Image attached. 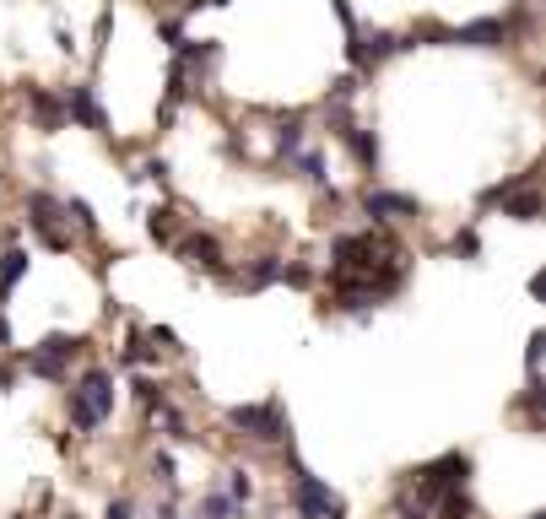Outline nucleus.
<instances>
[{
  "mask_svg": "<svg viewBox=\"0 0 546 519\" xmlns=\"http://www.w3.org/2000/svg\"><path fill=\"white\" fill-rule=\"evenodd\" d=\"M60 103H65V125H82V130H92V136H103V130H109V119H103V103H98V87H92V82L65 87Z\"/></svg>",
  "mask_w": 546,
  "mask_h": 519,
  "instance_id": "1a4fd4ad",
  "label": "nucleus"
},
{
  "mask_svg": "<svg viewBox=\"0 0 546 519\" xmlns=\"http://www.w3.org/2000/svg\"><path fill=\"white\" fill-rule=\"evenodd\" d=\"M514 38V17H476L465 28H444L438 44H465V49H503Z\"/></svg>",
  "mask_w": 546,
  "mask_h": 519,
  "instance_id": "6e6552de",
  "label": "nucleus"
},
{
  "mask_svg": "<svg viewBox=\"0 0 546 519\" xmlns=\"http://www.w3.org/2000/svg\"><path fill=\"white\" fill-rule=\"evenodd\" d=\"M28 271H33V255H28V249H17V244H6V255H0V303L28 282Z\"/></svg>",
  "mask_w": 546,
  "mask_h": 519,
  "instance_id": "9b49d317",
  "label": "nucleus"
},
{
  "mask_svg": "<svg viewBox=\"0 0 546 519\" xmlns=\"http://www.w3.org/2000/svg\"><path fill=\"white\" fill-rule=\"evenodd\" d=\"M136 395H141L146 406H157V401H168V384H163V379H146V374H141V379H136Z\"/></svg>",
  "mask_w": 546,
  "mask_h": 519,
  "instance_id": "bb28decb",
  "label": "nucleus"
},
{
  "mask_svg": "<svg viewBox=\"0 0 546 519\" xmlns=\"http://www.w3.org/2000/svg\"><path fill=\"white\" fill-rule=\"evenodd\" d=\"M357 206L368 211V222H374V228H384V222H411V217H422V201H417V195L384 190V184H368V190L357 195Z\"/></svg>",
  "mask_w": 546,
  "mask_h": 519,
  "instance_id": "0eeeda50",
  "label": "nucleus"
},
{
  "mask_svg": "<svg viewBox=\"0 0 546 519\" xmlns=\"http://www.w3.org/2000/svg\"><path fill=\"white\" fill-rule=\"evenodd\" d=\"M449 255H455V260H476V255H482V238H476V228H460L455 244H449Z\"/></svg>",
  "mask_w": 546,
  "mask_h": 519,
  "instance_id": "b1692460",
  "label": "nucleus"
},
{
  "mask_svg": "<svg viewBox=\"0 0 546 519\" xmlns=\"http://www.w3.org/2000/svg\"><path fill=\"white\" fill-rule=\"evenodd\" d=\"M146 233H152L157 238V244H163V249H173V238H179L184 233V217H179V206H152V217H146Z\"/></svg>",
  "mask_w": 546,
  "mask_h": 519,
  "instance_id": "dca6fc26",
  "label": "nucleus"
},
{
  "mask_svg": "<svg viewBox=\"0 0 546 519\" xmlns=\"http://www.w3.org/2000/svg\"><path fill=\"white\" fill-rule=\"evenodd\" d=\"M395 519H433V509H422V503H395Z\"/></svg>",
  "mask_w": 546,
  "mask_h": 519,
  "instance_id": "c85d7f7f",
  "label": "nucleus"
},
{
  "mask_svg": "<svg viewBox=\"0 0 546 519\" xmlns=\"http://www.w3.org/2000/svg\"><path fill=\"white\" fill-rule=\"evenodd\" d=\"M146 411H152V428L157 433H163V438H173V444H190V422H184V411L179 406H173V401H157V406H146Z\"/></svg>",
  "mask_w": 546,
  "mask_h": 519,
  "instance_id": "4468645a",
  "label": "nucleus"
},
{
  "mask_svg": "<svg viewBox=\"0 0 546 519\" xmlns=\"http://www.w3.org/2000/svg\"><path fill=\"white\" fill-rule=\"evenodd\" d=\"M152 476H157L168 492H179V460H173L168 449H157V455H152Z\"/></svg>",
  "mask_w": 546,
  "mask_h": 519,
  "instance_id": "5701e85b",
  "label": "nucleus"
},
{
  "mask_svg": "<svg viewBox=\"0 0 546 519\" xmlns=\"http://www.w3.org/2000/svg\"><path fill=\"white\" fill-rule=\"evenodd\" d=\"M271 141H276V163H292V152H303V146H309V119H303V114L282 119Z\"/></svg>",
  "mask_w": 546,
  "mask_h": 519,
  "instance_id": "ddd939ff",
  "label": "nucleus"
},
{
  "mask_svg": "<svg viewBox=\"0 0 546 519\" xmlns=\"http://www.w3.org/2000/svg\"><path fill=\"white\" fill-rule=\"evenodd\" d=\"M60 217L76 222L82 233H98V217H92V206L82 201V195H60Z\"/></svg>",
  "mask_w": 546,
  "mask_h": 519,
  "instance_id": "6ab92c4d",
  "label": "nucleus"
},
{
  "mask_svg": "<svg viewBox=\"0 0 546 519\" xmlns=\"http://www.w3.org/2000/svg\"><path fill=\"white\" fill-rule=\"evenodd\" d=\"M152 357H157V346H146V330H130L125 352H119V368H146Z\"/></svg>",
  "mask_w": 546,
  "mask_h": 519,
  "instance_id": "a211bd4d",
  "label": "nucleus"
},
{
  "mask_svg": "<svg viewBox=\"0 0 546 519\" xmlns=\"http://www.w3.org/2000/svg\"><path fill=\"white\" fill-rule=\"evenodd\" d=\"M114 395H119L114 368H87V374L71 384V401H65V417H71V428H76V433H98L103 422L114 417Z\"/></svg>",
  "mask_w": 546,
  "mask_h": 519,
  "instance_id": "f257e3e1",
  "label": "nucleus"
},
{
  "mask_svg": "<svg viewBox=\"0 0 546 519\" xmlns=\"http://www.w3.org/2000/svg\"><path fill=\"white\" fill-rule=\"evenodd\" d=\"M438 519H476V503H471V482H455V487H444L438 492Z\"/></svg>",
  "mask_w": 546,
  "mask_h": 519,
  "instance_id": "2eb2a0df",
  "label": "nucleus"
},
{
  "mask_svg": "<svg viewBox=\"0 0 546 519\" xmlns=\"http://www.w3.org/2000/svg\"><path fill=\"white\" fill-rule=\"evenodd\" d=\"M357 92H363V76H336V82H330V92H325V109H346Z\"/></svg>",
  "mask_w": 546,
  "mask_h": 519,
  "instance_id": "4be33fe9",
  "label": "nucleus"
},
{
  "mask_svg": "<svg viewBox=\"0 0 546 519\" xmlns=\"http://www.w3.org/2000/svg\"><path fill=\"white\" fill-rule=\"evenodd\" d=\"M536 519H541V514H536Z\"/></svg>",
  "mask_w": 546,
  "mask_h": 519,
  "instance_id": "473e14b6",
  "label": "nucleus"
},
{
  "mask_svg": "<svg viewBox=\"0 0 546 519\" xmlns=\"http://www.w3.org/2000/svg\"><path fill=\"white\" fill-rule=\"evenodd\" d=\"M541 346H546V336L536 330V336H530V352H525V368H530V379H541Z\"/></svg>",
  "mask_w": 546,
  "mask_h": 519,
  "instance_id": "cd10ccee",
  "label": "nucleus"
},
{
  "mask_svg": "<svg viewBox=\"0 0 546 519\" xmlns=\"http://www.w3.org/2000/svg\"><path fill=\"white\" fill-rule=\"evenodd\" d=\"M287 460H292V487H287V503H292V514L298 519H346V503H341V492H330L319 476L303 465L298 455H292V438H287Z\"/></svg>",
  "mask_w": 546,
  "mask_h": 519,
  "instance_id": "f03ea898",
  "label": "nucleus"
},
{
  "mask_svg": "<svg viewBox=\"0 0 546 519\" xmlns=\"http://www.w3.org/2000/svg\"><path fill=\"white\" fill-rule=\"evenodd\" d=\"M282 265H287L282 255H255L238 276H228V287H233V292H265V287L282 282Z\"/></svg>",
  "mask_w": 546,
  "mask_h": 519,
  "instance_id": "9d476101",
  "label": "nucleus"
},
{
  "mask_svg": "<svg viewBox=\"0 0 546 519\" xmlns=\"http://www.w3.org/2000/svg\"><path fill=\"white\" fill-rule=\"evenodd\" d=\"M157 519H179V509H173V503H163V509H157Z\"/></svg>",
  "mask_w": 546,
  "mask_h": 519,
  "instance_id": "7c9ffc66",
  "label": "nucleus"
},
{
  "mask_svg": "<svg viewBox=\"0 0 546 519\" xmlns=\"http://www.w3.org/2000/svg\"><path fill=\"white\" fill-rule=\"evenodd\" d=\"M287 168H298L303 179L314 184V190H325V152H319V146H303V152H292Z\"/></svg>",
  "mask_w": 546,
  "mask_h": 519,
  "instance_id": "f3484780",
  "label": "nucleus"
},
{
  "mask_svg": "<svg viewBox=\"0 0 546 519\" xmlns=\"http://www.w3.org/2000/svg\"><path fill=\"white\" fill-rule=\"evenodd\" d=\"M195 519H201V514H195Z\"/></svg>",
  "mask_w": 546,
  "mask_h": 519,
  "instance_id": "2f4dec72",
  "label": "nucleus"
},
{
  "mask_svg": "<svg viewBox=\"0 0 546 519\" xmlns=\"http://www.w3.org/2000/svg\"><path fill=\"white\" fill-rule=\"evenodd\" d=\"M455 482H471V455H465V449H449V455H438L433 465H422V471L411 476V487H417V503H422V509H433L438 492L455 487Z\"/></svg>",
  "mask_w": 546,
  "mask_h": 519,
  "instance_id": "423d86ee",
  "label": "nucleus"
},
{
  "mask_svg": "<svg viewBox=\"0 0 546 519\" xmlns=\"http://www.w3.org/2000/svg\"><path fill=\"white\" fill-rule=\"evenodd\" d=\"M228 498L249 509V498H255V482H249V471H228Z\"/></svg>",
  "mask_w": 546,
  "mask_h": 519,
  "instance_id": "a878e982",
  "label": "nucleus"
},
{
  "mask_svg": "<svg viewBox=\"0 0 546 519\" xmlns=\"http://www.w3.org/2000/svg\"><path fill=\"white\" fill-rule=\"evenodd\" d=\"M173 255H179L190 271H201V276H217V282H228V249H222V238L217 233H206V228H184L179 238H173Z\"/></svg>",
  "mask_w": 546,
  "mask_h": 519,
  "instance_id": "20e7f679",
  "label": "nucleus"
},
{
  "mask_svg": "<svg viewBox=\"0 0 546 519\" xmlns=\"http://www.w3.org/2000/svg\"><path fill=\"white\" fill-rule=\"evenodd\" d=\"M228 422L244 428V438H255V444H287L292 438L276 395H265V401H255V406H228Z\"/></svg>",
  "mask_w": 546,
  "mask_h": 519,
  "instance_id": "39448f33",
  "label": "nucleus"
},
{
  "mask_svg": "<svg viewBox=\"0 0 546 519\" xmlns=\"http://www.w3.org/2000/svg\"><path fill=\"white\" fill-rule=\"evenodd\" d=\"M28 228H33V238H38V244H44V249H55V255H65V249L76 244V238L65 233L60 222H28Z\"/></svg>",
  "mask_w": 546,
  "mask_h": 519,
  "instance_id": "aec40b11",
  "label": "nucleus"
},
{
  "mask_svg": "<svg viewBox=\"0 0 546 519\" xmlns=\"http://www.w3.org/2000/svg\"><path fill=\"white\" fill-rule=\"evenodd\" d=\"M87 352V341L82 336H65V330H49L38 346H28L22 352V368H28L33 379H49V384H60V379H71V363Z\"/></svg>",
  "mask_w": 546,
  "mask_h": 519,
  "instance_id": "7ed1b4c3",
  "label": "nucleus"
},
{
  "mask_svg": "<svg viewBox=\"0 0 546 519\" xmlns=\"http://www.w3.org/2000/svg\"><path fill=\"white\" fill-rule=\"evenodd\" d=\"M28 114L38 119V130H60V125H65V103H60V92H49V87H28Z\"/></svg>",
  "mask_w": 546,
  "mask_h": 519,
  "instance_id": "f8f14e48",
  "label": "nucleus"
},
{
  "mask_svg": "<svg viewBox=\"0 0 546 519\" xmlns=\"http://www.w3.org/2000/svg\"><path fill=\"white\" fill-rule=\"evenodd\" d=\"M103 519H136V503H130V498H114V503H109V514H103Z\"/></svg>",
  "mask_w": 546,
  "mask_h": 519,
  "instance_id": "c756f323",
  "label": "nucleus"
},
{
  "mask_svg": "<svg viewBox=\"0 0 546 519\" xmlns=\"http://www.w3.org/2000/svg\"><path fill=\"white\" fill-rule=\"evenodd\" d=\"M130 179H146V184H157V190H163V184H168V157H146Z\"/></svg>",
  "mask_w": 546,
  "mask_h": 519,
  "instance_id": "393cba45",
  "label": "nucleus"
},
{
  "mask_svg": "<svg viewBox=\"0 0 546 519\" xmlns=\"http://www.w3.org/2000/svg\"><path fill=\"white\" fill-rule=\"evenodd\" d=\"M244 514V503H233L228 492H206L201 498V519H238Z\"/></svg>",
  "mask_w": 546,
  "mask_h": 519,
  "instance_id": "412c9836",
  "label": "nucleus"
}]
</instances>
